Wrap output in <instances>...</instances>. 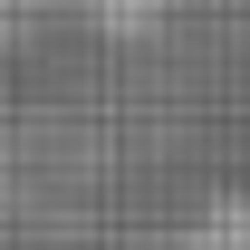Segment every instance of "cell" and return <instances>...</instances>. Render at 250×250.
<instances>
[{"instance_id":"1","label":"cell","mask_w":250,"mask_h":250,"mask_svg":"<svg viewBox=\"0 0 250 250\" xmlns=\"http://www.w3.org/2000/svg\"><path fill=\"white\" fill-rule=\"evenodd\" d=\"M173 250H250V192H212V202L173 231Z\"/></svg>"},{"instance_id":"3","label":"cell","mask_w":250,"mask_h":250,"mask_svg":"<svg viewBox=\"0 0 250 250\" xmlns=\"http://www.w3.org/2000/svg\"><path fill=\"white\" fill-rule=\"evenodd\" d=\"M125 250H173V241H125Z\"/></svg>"},{"instance_id":"2","label":"cell","mask_w":250,"mask_h":250,"mask_svg":"<svg viewBox=\"0 0 250 250\" xmlns=\"http://www.w3.org/2000/svg\"><path fill=\"white\" fill-rule=\"evenodd\" d=\"M87 20L106 39H145V29H164V0H87Z\"/></svg>"}]
</instances>
